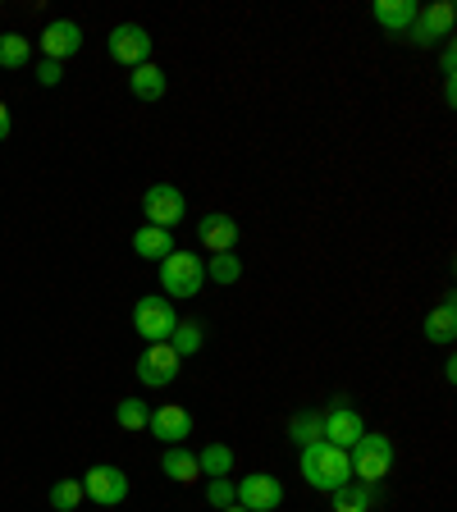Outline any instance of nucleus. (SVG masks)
<instances>
[{"instance_id": "obj_1", "label": "nucleus", "mask_w": 457, "mask_h": 512, "mask_svg": "<svg viewBox=\"0 0 457 512\" xmlns=\"http://www.w3.org/2000/svg\"><path fill=\"white\" fill-rule=\"evenodd\" d=\"M302 480H307L311 490H343L352 480V458H348V448H334L325 444V439H316V444L302 448Z\"/></svg>"}, {"instance_id": "obj_2", "label": "nucleus", "mask_w": 457, "mask_h": 512, "mask_svg": "<svg viewBox=\"0 0 457 512\" xmlns=\"http://www.w3.org/2000/svg\"><path fill=\"white\" fill-rule=\"evenodd\" d=\"M160 288L174 293V298H197L206 288V261L197 252H179V247H174V252L160 261Z\"/></svg>"}, {"instance_id": "obj_3", "label": "nucleus", "mask_w": 457, "mask_h": 512, "mask_svg": "<svg viewBox=\"0 0 457 512\" xmlns=\"http://www.w3.org/2000/svg\"><path fill=\"white\" fill-rule=\"evenodd\" d=\"M348 458H352V480H362V485H380V480L389 476V467H394V439L371 435V430H366V435L348 448Z\"/></svg>"}, {"instance_id": "obj_4", "label": "nucleus", "mask_w": 457, "mask_h": 512, "mask_svg": "<svg viewBox=\"0 0 457 512\" xmlns=\"http://www.w3.org/2000/svg\"><path fill=\"white\" fill-rule=\"evenodd\" d=\"M174 325H179V316H174L170 298H160V293L138 298V307H133V330H138L147 343H170Z\"/></svg>"}, {"instance_id": "obj_5", "label": "nucleus", "mask_w": 457, "mask_h": 512, "mask_svg": "<svg viewBox=\"0 0 457 512\" xmlns=\"http://www.w3.org/2000/svg\"><path fill=\"white\" fill-rule=\"evenodd\" d=\"M362 435H366L362 412H357V407H348L343 398L320 412V439H325V444H334V448H352Z\"/></svg>"}, {"instance_id": "obj_6", "label": "nucleus", "mask_w": 457, "mask_h": 512, "mask_svg": "<svg viewBox=\"0 0 457 512\" xmlns=\"http://www.w3.org/2000/svg\"><path fill=\"white\" fill-rule=\"evenodd\" d=\"M183 211H188V202H183V192L174 188V183H151V188L142 192V215H147V224H156V229H174V224L183 220Z\"/></svg>"}, {"instance_id": "obj_7", "label": "nucleus", "mask_w": 457, "mask_h": 512, "mask_svg": "<svg viewBox=\"0 0 457 512\" xmlns=\"http://www.w3.org/2000/svg\"><path fill=\"white\" fill-rule=\"evenodd\" d=\"M234 503L247 512H275L284 503V485L275 476H266V471H252V476H243L234 485Z\"/></svg>"}, {"instance_id": "obj_8", "label": "nucleus", "mask_w": 457, "mask_h": 512, "mask_svg": "<svg viewBox=\"0 0 457 512\" xmlns=\"http://www.w3.org/2000/svg\"><path fill=\"white\" fill-rule=\"evenodd\" d=\"M457 23V10L448 5V0H435V5H421L412 19V28H407V37H412L416 46H430V42H444L448 32H453Z\"/></svg>"}, {"instance_id": "obj_9", "label": "nucleus", "mask_w": 457, "mask_h": 512, "mask_svg": "<svg viewBox=\"0 0 457 512\" xmlns=\"http://www.w3.org/2000/svg\"><path fill=\"white\" fill-rule=\"evenodd\" d=\"M179 352L170 348V343H147V352L138 357V380L147 384V389H165V384H174V375H179Z\"/></svg>"}, {"instance_id": "obj_10", "label": "nucleus", "mask_w": 457, "mask_h": 512, "mask_svg": "<svg viewBox=\"0 0 457 512\" xmlns=\"http://www.w3.org/2000/svg\"><path fill=\"white\" fill-rule=\"evenodd\" d=\"M83 494L92 503H101V508H115V503L128 499V476L119 467H110V462H101V467H92L83 476Z\"/></svg>"}, {"instance_id": "obj_11", "label": "nucleus", "mask_w": 457, "mask_h": 512, "mask_svg": "<svg viewBox=\"0 0 457 512\" xmlns=\"http://www.w3.org/2000/svg\"><path fill=\"white\" fill-rule=\"evenodd\" d=\"M110 55H115L119 64H128V69H138V64H151V37L142 23H119L115 32H110Z\"/></svg>"}, {"instance_id": "obj_12", "label": "nucleus", "mask_w": 457, "mask_h": 512, "mask_svg": "<svg viewBox=\"0 0 457 512\" xmlns=\"http://www.w3.org/2000/svg\"><path fill=\"white\" fill-rule=\"evenodd\" d=\"M42 51H46V60H69V55H78L83 51V28H78L74 19H55L51 28L42 32Z\"/></svg>"}, {"instance_id": "obj_13", "label": "nucleus", "mask_w": 457, "mask_h": 512, "mask_svg": "<svg viewBox=\"0 0 457 512\" xmlns=\"http://www.w3.org/2000/svg\"><path fill=\"white\" fill-rule=\"evenodd\" d=\"M147 430H151L156 439H165V448H170V444H183V439L192 435V416L183 412V407L165 403V407H156V412H151Z\"/></svg>"}, {"instance_id": "obj_14", "label": "nucleus", "mask_w": 457, "mask_h": 512, "mask_svg": "<svg viewBox=\"0 0 457 512\" xmlns=\"http://www.w3.org/2000/svg\"><path fill=\"white\" fill-rule=\"evenodd\" d=\"M197 238H202L211 252H234V243H238V220H234V215H224V211H211L202 224H197Z\"/></svg>"}, {"instance_id": "obj_15", "label": "nucleus", "mask_w": 457, "mask_h": 512, "mask_svg": "<svg viewBox=\"0 0 457 512\" xmlns=\"http://www.w3.org/2000/svg\"><path fill=\"white\" fill-rule=\"evenodd\" d=\"M416 0H375V23H380L384 32H407L412 28V19H416Z\"/></svg>"}, {"instance_id": "obj_16", "label": "nucleus", "mask_w": 457, "mask_h": 512, "mask_svg": "<svg viewBox=\"0 0 457 512\" xmlns=\"http://www.w3.org/2000/svg\"><path fill=\"white\" fill-rule=\"evenodd\" d=\"M375 499H380V494H375V485H362V480H348L343 490L330 494L334 512H371Z\"/></svg>"}, {"instance_id": "obj_17", "label": "nucleus", "mask_w": 457, "mask_h": 512, "mask_svg": "<svg viewBox=\"0 0 457 512\" xmlns=\"http://www.w3.org/2000/svg\"><path fill=\"white\" fill-rule=\"evenodd\" d=\"M133 252L151 256V261H165L174 252V234L170 229H156V224H142L138 234H133Z\"/></svg>"}, {"instance_id": "obj_18", "label": "nucleus", "mask_w": 457, "mask_h": 512, "mask_svg": "<svg viewBox=\"0 0 457 512\" xmlns=\"http://www.w3.org/2000/svg\"><path fill=\"white\" fill-rule=\"evenodd\" d=\"M160 471H165L170 480H179V485H192V480L202 476V471H197V453H188L183 444H170V448H165V458H160Z\"/></svg>"}, {"instance_id": "obj_19", "label": "nucleus", "mask_w": 457, "mask_h": 512, "mask_svg": "<svg viewBox=\"0 0 457 512\" xmlns=\"http://www.w3.org/2000/svg\"><path fill=\"white\" fill-rule=\"evenodd\" d=\"M426 339L430 343H453L457 339V307H453V298H444L426 316Z\"/></svg>"}, {"instance_id": "obj_20", "label": "nucleus", "mask_w": 457, "mask_h": 512, "mask_svg": "<svg viewBox=\"0 0 457 512\" xmlns=\"http://www.w3.org/2000/svg\"><path fill=\"white\" fill-rule=\"evenodd\" d=\"M128 92L138 96V101H160V96H165V74H160L156 64H138V69L128 74Z\"/></svg>"}, {"instance_id": "obj_21", "label": "nucleus", "mask_w": 457, "mask_h": 512, "mask_svg": "<svg viewBox=\"0 0 457 512\" xmlns=\"http://www.w3.org/2000/svg\"><path fill=\"white\" fill-rule=\"evenodd\" d=\"M197 471H202L206 480L229 476V471H234V448L229 444H206L202 453H197Z\"/></svg>"}, {"instance_id": "obj_22", "label": "nucleus", "mask_w": 457, "mask_h": 512, "mask_svg": "<svg viewBox=\"0 0 457 512\" xmlns=\"http://www.w3.org/2000/svg\"><path fill=\"white\" fill-rule=\"evenodd\" d=\"M32 42L23 32H0V69H28Z\"/></svg>"}, {"instance_id": "obj_23", "label": "nucleus", "mask_w": 457, "mask_h": 512, "mask_svg": "<svg viewBox=\"0 0 457 512\" xmlns=\"http://www.w3.org/2000/svg\"><path fill=\"white\" fill-rule=\"evenodd\" d=\"M170 348L179 357H192V352H202V320H179L170 334Z\"/></svg>"}, {"instance_id": "obj_24", "label": "nucleus", "mask_w": 457, "mask_h": 512, "mask_svg": "<svg viewBox=\"0 0 457 512\" xmlns=\"http://www.w3.org/2000/svg\"><path fill=\"white\" fill-rule=\"evenodd\" d=\"M206 279H211V284H238V279H243V261H238L234 252H215L211 266H206Z\"/></svg>"}, {"instance_id": "obj_25", "label": "nucleus", "mask_w": 457, "mask_h": 512, "mask_svg": "<svg viewBox=\"0 0 457 512\" xmlns=\"http://www.w3.org/2000/svg\"><path fill=\"white\" fill-rule=\"evenodd\" d=\"M288 439H298L302 448L316 444L320 439V412H298L293 421H288Z\"/></svg>"}, {"instance_id": "obj_26", "label": "nucleus", "mask_w": 457, "mask_h": 512, "mask_svg": "<svg viewBox=\"0 0 457 512\" xmlns=\"http://www.w3.org/2000/svg\"><path fill=\"white\" fill-rule=\"evenodd\" d=\"M115 421H119L124 430H147L151 412H147V403H138V398H124V403L115 407Z\"/></svg>"}, {"instance_id": "obj_27", "label": "nucleus", "mask_w": 457, "mask_h": 512, "mask_svg": "<svg viewBox=\"0 0 457 512\" xmlns=\"http://www.w3.org/2000/svg\"><path fill=\"white\" fill-rule=\"evenodd\" d=\"M87 494H83V480H60L51 490V508H60V512H69V508H78Z\"/></svg>"}, {"instance_id": "obj_28", "label": "nucleus", "mask_w": 457, "mask_h": 512, "mask_svg": "<svg viewBox=\"0 0 457 512\" xmlns=\"http://www.w3.org/2000/svg\"><path fill=\"white\" fill-rule=\"evenodd\" d=\"M206 503H215V508H234V480L229 476L206 480Z\"/></svg>"}, {"instance_id": "obj_29", "label": "nucleus", "mask_w": 457, "mask_h": 512, "mask_svg": "<svg viewBox=\"0 0 457 512\" xmlns=\"http://www.w3.org/2000/svg\"><path fill=\"white\" fill-rule=\"evenodd\" d=\"M60 74H64V64H55V60H42V64H37V78H42L46 87L60 83Z\"/></svg>"}, {"instance_id": "obj_30", "label": "nucleus", "mask_w": 457, "mask_h": 512, "mask_svg": "<svg viewBox=\"0 0 457 512\" xmlns=\"http://www.w3.org/2000/svg\"><path fill=\"white\" fill-rule=\"evenodd\" d=\"M5 138H10V110L0 106V142H5Z\"/></svg>"}, {"instance_id": "obj_31", "label": "nucleus", "mask_w": 457, "mask_h": 512, "mask_svg": "<svg viewBox=\"0 0 457 512\" xmlns=\"http://www.w3.org/2000/svg\"><path fill=\"white\" fill-rule=\"evenodd\" d=\"M439 64H444V78H453V46H444V60Z\"/></svg>"}, {"instance_id": "obj_32", "label": "nucleus", "mask_w": 457, "mask_h": 512, "mask_svg": "<svg viewBox=\"0 0 457 512\" xmlns=\"http://www.w3.org/2000/svg\"><path fill=\"white\" fill-rule=\"evenodd\" d=\"M220 512H247V508H238V503H234V508H220Z\"/></svg>"}]
</instances>
